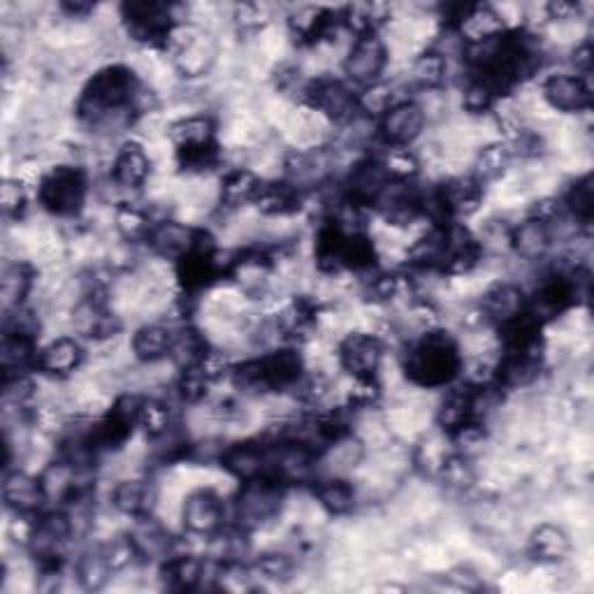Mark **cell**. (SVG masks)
<instances>
[{"label": "cell", "instance_id": "1", "mask_svg": "<svg viewBox=\"0 0 594 594\" xmlns=\"http://www.w3.org/2000/svg\"><path fill=\"white\" fill-rule=\"evenodd\" d=\"M156 96L128 65L112 63L100 67L79 91L75 114L81 126L96 132L130 130L135 122L154 110Z\"/></svg>", "mask_w": 594, "mask_h": 594}, {"label": "cell", "instance_id": "2", "mask_svg": "<svg viewBox=\"0 0 594 594\" xmlns=\"http://www.w3.org/2000/svg\"><path fill=\"white\" fill-rule=\"evenodd\" d=\"M402 371L418 388H451L465 375L463 349L451 332L441 328L420 332L409 339L402 355Z\"/></svg>", "mask_w": 594, "mask_h": 594}, {"label": "cell", "instance_id": "3", "mask_svg": "<svg viewBox=\"0 0 594 594\" xmlns=\"http://www.w3.org/2000/svg\"><path fill=\"white\" fill-rule=\"evenodd\" d=\"M307 375L302 353L298 346H279L232 365L230 381L242 395H277L286 390H295Z\"/></svg>", "mask_w": 594, "mask_h": 594}, {"label": "cell", "instance_id": "4", "mask_svg": "<svg viewBox=\"0 0 594 594\" xmlns=\"http://www.w3.org/2000/svg\"><path fill=\"white\" fill-rule=\"evenodd\" d=\"M592 275L583 265H573L567 269H551L541 277L539 286L528 295V312L539 324H551L573 309L576 304L587 302Z\"/></svg>", "mask_w": 594, "mask_h": 594}, {"label": "cell", "instance_id": "5", "mask_svg": "<svg viewBox=\"0 0 594 594\" xmlns=\"http://www.w3.org/2000/svg\"><path fill=\"white\" fill-rule=\"evenodd\" d=\"M91 191L89 173L81 165L61 163L49 167L38 179V205L56 218H75L81 214Z\"/></svg>", "mask_w": 594, "mask_h": 594}, {"label": "cell", "instance_id": "6", "mask_svg": "<svg viewBox=\"0 0 594 594\" xmlns=\"http://www.w3.org/2000/svg\"><path fill=\"white\" fill-rule=\"evenodd\" d=\"M286 497L288 485L277 479L258 477L242 481L235 495V525L247 532L265 528L281 516Z\"/></svg>", "mask_w": 594, "mask_h": 594}, {"label": "cell", "instance_id": "7", "mask_svg": "<svg viewBox=\"0 0 594 594\" xmlns=\"http://www.w3.org/2000/svg\"><path fill=\"white\" fill-rule=\"evenodd\" d=\"M118 14L130 40L154 49H167L169 38L179 26L177 5L159 3V0H128L118 8Z\"/></svg>", "mask_w": 594, "mask_h": 594}, {"label": "cell", "instance_id": "8", "mask_svg": "<svg viewBox=\"0 0 594 594\" xmlns=\"http://www.w3.org/2000/svg\"><path fill=\"white\" fill-rule=\"evenodd\" d=\"M300 98L304 105L318 112L320 116H326L332 124H349L363 112L361 93L346 79L339 77L320 75L304 81Z\"/></svg>", "mask_w": 594, "mask_h": 594}, {"label": "cell", "instance_id": "9", "mask_svg": "<svg viewBox=\"0 0 594 594\" xmlns=\"http://www.w3.org/2000/svg\"><path fill=\"white\" fill-rule=\"evenodd\" d=\"M175 275L181 293L195 298L210 291L214 283L230 279V256H224L216 242L200 247L175 263Z\"/></svg>", "mask_w": 594, "mask_h": 594}, {"label": "cell", "instance_id": "10", "mask_svg": "<svg viewBox=\"0 0 594 594\" xmlns=\"http://www.w3.org/2000/svg\"><path fill=\"white\" fill-rule=\"evenodd\" d=\"M390 54L386 42L379 38V33L353 38V45L344 59V79L355 89H371L383 81V73L388 67Z\"/></svg>", "mask_w": 594, "mask_h": 594}, {"label": "cell", "instance_id": "11", "mask_svg": "<svg viewBox=\"0 0 594 594\" xmlns=\"http://www.w3.org/2000/svg\"><path fill=\"white\" fill-rule=\"evenodd\" d=\"M428 114L420 103L409 98H400L397 103L390 105L377 124L379 140L386 144V149H409L420 135L426 130Z\"/></svg>", "mask_w": 594, "mask_h": 594}, {"label": "cell", "instance_id": "12", "mask_svg": "<svg viewBox=\"0 0 594 594\" xmlns=\"http://www.w3.org/2000/svg\"><path fill=\"white\" fill-rule=\"evenodd\" d=\"M422 207H426V191L416 186V181L390 179L371 210H377L388 226L409 228L426 216Z\"/></svg>", "mask_w": 594, "mask_h": 594}, {"label": "cell", "instance_id": "13", "mask_svg": "<svg viewBox=\"0 0 594 594\" xmlns=\"http://www.w3.org/2000/svg\"><path fill=\"white\" fill-rule=\"evenodd\" d=\"M207 244H214V237L205 228H195L173 218L159 220V224L151 228V235L147 240V247L154 251L156 256L173 263L184 258L186 253Z\"/></svg>", "mask_w": 594, "mask_h": 594}, {"label": "cell", "instance_id": "14", "mask_svg": "<svg viewBox=\"0 0 594 594\" xmlns=\"http://www.w3.org/2000/svg\"><path fill=\"white\" fill-rule=\"evenodd\" d=\"M386 355V342L371 332H351L337 346V361L351 379L377 377Z\"/></svg>", "mask_w": 594, "mask_h": 594}, {"label": "cell", "instance_id": "15", "mask_svg": "<svg viewBox=\"0 0 594 594\" xmlns=\"http://www.w3.org/2000/svg\"><path fill=\"white\" fill-rule=\"evenodd\" d=\"M181 525L193 536L212 539L226 528V502L212 488H198L181 504Z\"/></svg>", "mask_w": 594, "mask_h": 594}, {"label": "cell", "instance_id": "16", "mask_svg": "<svg viewBox=\"0 0 594 594\" xmlns=\"http://www.w3.org/2000/svg\"><path fill=\"white\" fill-rule=\"evenodd\" d=\"M3 502L16 518H38L49 502V492L42 477L24 471L8 469L3 473Z\"/></svg>", "mask_w": 594, "mask_h": 594}, {"label": "cell", "instance_id": "17", "mask_svg": "<svg viewBox=\"0 0 594 594\" xmlns=\"http://www.w3.org/2000/svg\"><path fill=\"white\" fill-rule=\"evenodd\" d=\"M541 96L559 114H583L592 108L590 79L576 73L548 75L541 84Z\"/></svg>", "mask_w": 594, "mask_h": 594}, {"label": "cell", "instance_id": "18", "mask_svg": "<svg viewBox=\"0 0 594 594\" xmlns=\"http://www.w3.org/2000/svg\"><path fill=\"white\" fill-rule=\"evenodd\" d=\"M388 181L390 177L386 175L381 159L367 156L349 169L346 179L342 181V200L355 207L371 210Z\"/></svg>", "mask_w": 594, "mask_h": 594}, {"label": "cell", "instance_id": "19", "mask_svg": "<svg viewBox=\"0 0 594 594\" xmlns=\"http://www.w3.org/2000/svg\"><path fill=\"white\" fill-rule=\"evenodd\" d=\"M218 463L230 477L242 481H251L258 477H267L269 467V437L244 439L237 444L224 446L218 455Z\"/></svg>", "mask_w": 594, "mask_h": 594}, {"label": "cell", "instance_id": "20", "mask_svg": "<svg viewBox=\"0 0 594 594\" xmlns=\"http://www.w3.org/2000/svg\"><path fill=\"white\" fill-rule=\"evenodd\" d=\"M339 28H342L339 10L330 8H300L288 16V30L300 47H316L332 40Z\"/></svg>", "mask_w": 594, "mask_h": 594}, {"label": "cell", "instance_id": "21", "mask_svg": "<svg viewBox=\"0 0 594 594\" xmlns=\"http://www.w3.org/2000/svg\"><path fill=\"white\" fill-rule=\"evenodd\" d=\"M75 328L81 337L93 339V342H105L122 332V320L110 312L103 293L93 291L84 298L75 309Z\"/></svg>", "mask_w": 594, "mask_h": 594}, {"label": "cell", "instance_id": "22", "mask_svg": "<svg viewBox=\"0 0 594 594\" xmlns=\"http://www.w3.org/2000/svg\"><path fill=\"white\" fill-rule=\"evenodd\" d=\"M543 351L541 353H502L500 361L492 369V383L502 388L504 393L508 390L530 388L539 381L543 375Z\"/></svg>", "mask_w": 594, "mask_h": 594}, {"label": "cell", "instance_id": "23", "mask_svg": "<svg viewBox=\"0 0 594 594\" xmlns=\"http://www.w3.org/2000/svg\"><path fill=\"white\" fill-rule=\"evenodd\" d=\"M320 307L318 302L309 298H293L277 316V332L286 342V346H300L309 342L316 324H318Z\"/></svg>", "mask_w": 594, "mask_h": 594}, {"label": "cell", "instance_id": "24", "mask_svg": "<svg viewBox=\"0 0 594 594\" xmlns=\"http://www.w3.org/2000/svg\"><path fill=\"white\" fill-rule=\"evenodd\" d=\"M110 502L122 516L142 520V518L154 516L159 490L149 479H126L114 485Z\"/></svg>", "mask_w": 594, "mask_h": 594}, {"label": "cell", "instance_id": "25", "mask_svg": "<svg viewBox=\"0 0 594 594\" xmlns=\"http://www.w3.org/2000/svg\"><path fill=\"white\" fill-rule=\"evenodd\" d=\"M479 309L488 324L497 328L528 309V293H525L518 283L500 281L495 286H490L483 293Z\"/></svg>", "mask_w": 594, "mask_h": 594}, {"label": "cell", "instance_id": "26", "mask_svg": "<svg viewBox=\"0 0 594 594\" xmlns=\"http://www.w3.org/2000/svg\"><path fill=\"white\" fill-rule=\"evenodd\" d=\"M87 353L79 339L75 337H56L52 342L40 346L38 355V371L54 379H67L81 367Z\"/></svg>", "mask_w": 594, "mask_h": 594}, {"label": "cell", "instance_id": "27", "mask_svg": "<svg viewBox=\"0 0 594 594\" xmlns=\"http://www.w3.org/2000/svg\"><path fill=\"white\" fill-rule=\"evenodd\" d=\"M112 181L124 191H140L151 177V159L140 142L118 147L112 161Z\"/></svg>", "mask_w": 594, "mask_h": 594}, {"label": "cell", "instance_id": "28", "mask_svg": "<svg viewBox=\"0 0 594 594\" xmlns=\"http://www.w3.org/2000/svg\"><path fill=\"white\" fill-rule=\"evenodd\" d=\"M543 324L525 309L506 324L497 326L502 353H541L543 351Z\"/></svg>", "mask_w": 594, "mask_h": 594}, {"label": "cell", "instance_id": "29", "mask_svg": "<svg viewBox=\"0 0 594 594\" xmlns=\"http://www.w3.org/2000/svg\"><path fill=\"white\" fill-rule=\"evenodd\" d=\"M38 337L3 330V339H0L3 375H30V369H38Z\"/></svg>", "mask_w": 594, "mask_h": 594}, {"label": "cell", "instance_id": "30", "mask_svg": "<svg viewBox=\"0 0 594 594\" xmlns=\"http://www.w3.org/2000/svg\"><path fill=\"white\" fill-rule=\"evenodd\" d=\"M553 244V226L541 224L536 218L525 216L518 226L508 230V247L522 261H541Z\"/></svg>", "mask_w": 594, "mask_h": 594}, {"label": "cell", "instance_id": "31", "mask_svg": "<svg viewBox=\"0 0 594 594\" xmlns=\"http://www.w3.org/2000/svg\"><path fill=\"white\" fill-rule=\"evenodd\" d=\"M528 553L541 565H559L571 555V536L559 525L541 522L528 539Z\"/></svg>", "mask_w": 594, "mask_h": 594}, {"label": "cell", "instance_id": "32", "mask_svg": "<svg viewBox=\"0 0 594 594\" xmlns=\"http://www.w3.org/2000/svg\"><path fill=\"white\" fill-rule=\"evenodd\" d=\"M175 344V330L163 324H144L132 332L130 351L135 361L144 365H154L173 355Z\"/></svg>", "mask_w": 594, "mask_h": 594}, {"label": "cell", "instance_id": "33", "mask_svg": "<svg viewBox=\"0 0 594 594\" xmlns=\"http://www.w3.org/2000/svg\"><path fill=\"white\" fill-rule=\"evenodd\" d=\"M304 202V191L286 179H271L261 184L258 195L253 200V207H256L263 216H291L300 212Z\"/></svg>", "mask_w": 594, "mask_h": 594}, {"label": "cell", "instance_id": "34", "mask_svg": "<svg viewBox=\"0 0 594 594\" xmlns=\"http://www.w3.org/2000/svg\"><path fill=\"white\" fill-rule=\"evenodd\" d=\"M207 573V563L195 555H169L161 563V581L173 592L198 590Z\"/></svg>", "mask_w": 594, "mask_h": 594}, {"label": "cell", "instance_id": "35", "mask_svg": "<svg viewBox=\"0 0 594 594\" xmlns=\"http://www.w3.org/2000/svg\"><path fill=\"white\" fill-rule=\"evenodd\" d=\"M33 283H36V269H33L30 263H5L3 271H0V302H3V312L26 307Z\"/></svg>", "mask_w": 594, "mask_h": 594}, {"label": "cell", "instance_id": "36", "mask_svg": "<svg viewBox=\"0 0 594 594\" xmlns=\"http://www.w3.org/2000/svg\"><path fill=\"white\" fill-rule=\"evenodd\" d=\"M263 179L247 167H232L220 177L218 186V200L220 205L228 210H240L247 205H253V200L258 195Z\"/></svg>", "mask_w": 594, "mask_h": 594}, {"label": "cell", "instance_id": "37", "mask_svg": "<svg viewBox=\"0 0 594 594\" xmlns=\"http://www.w3.org/2000/svg\"><path fill=\"white\" fill-rule=\"evenodd\" d=\"M312 492H314V500L318 502V506L332 518H344V516L353 514L355 500H358L353 483L342 477L316 479Z\"/></svg>", "mask_w": 594, "mask_h": 594}, {"label": "cell", "instance_id": "38", "mask_svg": "<svg viewBox=\"0 0 594 594\" xmlns=\"http://www.w3.org/2000/svg\"><path fill=\"white\" fill-rule=\"evenodd\" d=\"M409 79L416 89L422 91L441 89L448 79V54L434 47L420 52L409 65Z\"/></svg>", "mask_w": 594, "mask_h": 594}, {"label": "cell", "instance_id": "39", "mask_svg": "<svg viewBox=\"0 0 594 594\" xmlns=\"http://www.w3.org/2000/svg\"><path fill=\"white\" fill-rule=\"evenodd\" d=\"M167 138L175 149L198 147L218 140L216 138V122L210 114H189L167 126Z\"/></svg>", "mask_w": 594, "mask_h": 594}, {"label": "cell", "instance_id": "40", "mask_svg": "<svg viewBox=\"0 0 594 594\" xmlns=\"http://www.w3.org/2000/svg\"><path fill=\"white\" fill-rule=\"evenodd\" d=\"M473 418H479L477 412H473V390L469 383H465L463 388L451 390L446 400L441 402L437 412V426L448 434Z\"/></svg>", "mask_w": 594, "mask_h": 594}, {"label": "cell", "instance_id": "41", "mask_svg": "<svg viewBox=\"0 0 594 594\" xmlns=\"http://www.w3.org/2000/svg\"><path fill=\"white\" fill-rule=\"evenodd\" d=\"M388 5L379 3H355L339 10V20L342 28L351 30L355 38L369 36V33H379V28L388 22Z\"/></svg>", "mask_w": 594, "mask_h": 594}, {"label": "cell", "instance_id": "42", "mask_svg": "<svg viewBox=\"0 0 594 594\" xmlns=\"http://www.w3.org/2000/svg\"><path fill=\"white\" fill-rule=\"evenodd\" d=\"M114 226H116V232L122 235L126 242H130V244L144 242L147 244L151 228H154L156 224L151 220L147 210L132 205V202H122V205H118L114 212Z\"/></svg>", "mask_w": 594, "mask_h": 594}, {"label": "cell", "instance_id": "43", "mask_svg": "<svg viewBox=\"0 0 594 594\" xmlns=\"http://www.w3.org/2000/svg\"><path fill=\"white\" fill-rule=\"evenodd\" d=\"M175 161H177V167L186 175H205L216 169L220 161H224V149H220L218 140L198 144V147L175 149Z\"/></svg>", "mask_w": 594, "mask_h": 594}, {"label": "cell", "instance_id": "44", "mask_svg": "<svg viewBox=\"0 0 594 594\" xmlns=\"http://www.w3.org/2000/svg\"><path fill=\"white\" fill-rule=\"evenodd\" d=\"M75 571H77V581L81 583V587L91 590V592L93 590H103L108 585V581L112 579V573H114L103 546L81 553L79 559H77Z\"/></svg>", "mask_w": 594, "mask_h": 594}, {"label": "cell", "instance_id": "45", "mask_svg": "<svg viewBox=\"0 0 594 594\" xmlns=\"http://www.w3.org/2000/svg\"><path fill=\"white\" fill-rule=\"evenodd\" d=\"M135 428L142 430L151 441L161 439L169 430L175 428V416L169 404L156 397H144L138 412V420H135Z\"/></svg>", "mask_w": 594, "mask_h": 594}, {"label": "cell", "instance_id": "46", "mask_svg": "<svg viewBox=\"0 0 594 594\" xmlns=\"http://www.w3.org/2000/svg\"><path fill=\"white\" fill-rule=\"evenodd\" d=\"M563 202L565 212H569L576 224L590 228L592 224V214H594V186H592V175H583L576 181L569 184V189L565 193V198L559 200Z\"/></svg>", "mask_w": 594, "mask_h": 594}, {"label": "cell", "instance_id": "47", "mask_svg": "<svg viewBox=\"0 0 594 594\" xmlns=\"http://www.w3.org/2000/svg\"><path fill=\"white\" fill-rule=\"evenodd\" d=\"M210 342L205 339V334H202L198 328L193 326H181L179 330H175V344H173V358L179 369H186V367H195L202 355H205L210 351Z\"/></svg>", "mask_w": 594, "mask_h": 594}, {"label": "cell", "instance_id": "48", "mask_svg": "<svg viewBox=\"0 0 594 594\" xmlns=\"http://www.w3.org/2000/svg\"><path fill=\"white\" fill-rule=\"evenodd\" d=\"M511 159H514V154H511V149H508L506 142L488 144L479 151L477 161H473L471 175L485 186L490 181L500 179L506 173V167H508V163H511Z\"/></svg>", "mask_w": 594, "mask_h": 594}, {"label": "cell", "instance_id": "49", "mask_svg": "<svg viewBox=\"0 0 594 594\" xmlns=\"http://www.w3.org/2000/svg\"><path fill=\"white\" fill-rule=\"evenodd\" d=\"M502 103L500 96L492 91L488 84L473 75H465L463 87V105L469 114H488Z\"/></svg>", "mask_w": 594, "mask_h": 594}, {"label": "cell", "instance_id": "50", "mask_svg": "<svg viewBox=\"0 0 594 594\" xmlns=\"http://www.w3.org/2000/svg\"><path fill=\"white\" fill-rule=\"evenodd\" d=\"M383 163L386 175L397 181H416L420 173V161L412 149H386V154L379 156Z\"/></svg>", "mask_w": 594, "mask_h": 594}, {"label": "cell", "instance_id": "51", "mask_svg": "<svg viewBox=\"0 0 594 594\" xmlns=\"http://www.w3.org/2000/svg\"><path fill=\"white\" fill-rule=\"evenodd\" d=\"M406 286H409V279L406 277L390 275V271H379V275H375L367 281L365 293L371 302L388 304V302H395L397 298H402Z\"/></svg>", "mask_w": 594, "mask_h": 594}, {"label": "cell", "instance_id": "52", "mask_svg": "<svg viewBox=\"0 0 594 594\" xmlns=\"http://www.w3.org/2000/svg\"><path fill=\"white\" fill-rule=\"evenodd\" d=\"M212 381L202 375L198 367L179 369V379L175 383V393L186 404H198L207 397Z\"/></svg>", "mask_w": 594, "mask_h": 594}, {"label": "cell", "instance_id": "53", "mask_svg": "<svg viewBox=\"0 0 594 594\" xmlns=\"http://www.w3.org/2000/svg\"><path fill=\"white\" fill-rule=\"evenodd\" d=\"M383 388L379 383V377H363V379H353L349 388V409L351 412H365L377 406L381 402Z\"/></svg>", "mask_w": 594, "mask_h": 594}, {"label": "cell", "instance_id": "54", "mask_svg": "<svg viewBox=\"0 0 594 594\" xmlns=\"http://www.w3.org/2000/svg\"><path fill=\"white\" fill-rule=\"evenodd\" d=\"M0 210L5 218H22L28 210V193L20 177H8L0 186Z\"/></svg>", "mask_w": 594, "mask_h": 594}, {"label": "cell", "instance_id": "55", "mask_svg": "<svg viewBox=\"0 0 594 594\" xmlns=\"http://www.w3.org/2000/svg\"><path fill=\"white\" fill-rule=\"evenodd\" d=\"M253 569H256L267 581L286 583V581L293 579L295 563H293V557L286 555V553H265L256 559Z\"/></svg>", "mask_w": 594, "mask_h": 594}, {"label": "cell", "instance_id": "56", "mask_svg": "<svg viewBox=\"0 0 594 594\" xmlns=\"http://www.w3.org/2000/svg\"><path fill=\"white\" fill-rule=\"evenodd\" d=\"M36 395V383L30 375H3V402L14 409H26L28 402Z\"/></svg>", "mask_w": 594, "mask_h": 594}, {"label": "cell", "instance_id": "57", "mask_svg": "<svg viewBox=\"0 0 594 594\" xmlns=\"http://www.w3.org/2000/svg\"><path fill=\"white\" fill-rule=\"evenodd\" d=\"M439 473H441V481L451 488H457V490L467 488L473 481V471H471V465H469L465 453H455V455L446 457V460L441 463Z\"/></svg>", "mask_w": 594, "mask_h": 594}, {"label": "cell", "instance_id": "58", "mask_svg": "<svg viewBox=\"0 0 594 594\" xmlns=\"http://www.w3.org/2000/svg\"><path fill=\"white\" fill-rule=\"evenodd\" d=\"M235 22L242 28H258L269 22V14L265 5L258 3H244L235 8Z\"/></svg>", "mask_w": 594, "mask_h": 594}, {"label": "cell", "instance_id": "59", "mask_svg": "<svg viewBox=\"0 0 594 594\" xmlns=\"http://www.w3.org/2000/svg\"><path fill=\"white\" fill-rule=\"evenodd\" d=\"M592 56H594V52H592V42H590V40L581 42L579 47L573 49V52H571V63H573V67H576V75H581V77H587V79H590V73H592Z\"/></svg>", "mask_w": 594, "mask_h": 594}, {"label": "cell", "instance_id": "60", "mask_svg": "<svg viewBox=\"0 0 594 594\" xmlns=\"http://www.w3.org/2000/svg\"><path fill=\"white\" fill-rule=\"evenodd\" d=\"M546 14L553 22H567V20H576V16L581 14V5L569 3V0H553V3L546 5Z\"/></svg>", "mask_w": 594, "mask_h": 594}, {"label": "cell", "instance_id": "61", "mask_svg": "<svg viewBox=\"0 0 594 594\" xmlns=\"http://www.w3.org/2000/svg\"><path fill=\"white\" fill-rule=\"evenodd\" d=\"M59 8L63 14L71 16V20H81V16H89L96 10V5L84 3V0H63Z\"/></svg>", "mask_w": 594, "mask_h": 594}]
</instances>
